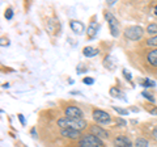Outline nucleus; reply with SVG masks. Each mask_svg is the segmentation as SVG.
Listing matches in <instances>:
<instances>
[{"label":"nucleus","instance_id":"obj_6","mask_svg":"<svg viewBox=\"0 0 157 147\" xmlns=\"http://www.w3.org/2000/svg\"><path fill=\"white\" fill-rule=\"evenodd\" d=\"M90 134L97 137V138H100V139H107L109 135H110L109 131L105 130L104 127H100L98 125H92L90 126Z\"/></svg>","mask_w":157,"mask_h":147},{"label":"nucleus","instance_id":"obj_17","mask_svg":"<svg viewBox=\"0 0 157 147\" xmlns=\"http://www.w3.org/2000/svg\"><path fill=\"white\" fill-rule=\"evenodd\" d=\"M147 33L156 34L157 33V24H151V25H148V28H147Z\"/></svg>","mask_w":157,"mask_h":147},{"label":"nucleus","instance_id":"obj_5","mask_svg":"<svg viewBox=\"0 0 157 147\" xmlns=\"http://www.w3.org/2000/svg\"><path fill=\"white\" fill-rule=\"evenodd\" d=\"M92 117L97 124L100 125H105V124H109L111 121V117L109 113H106L105 110H101V109H94L92 113Z\"/></svg>","mask_w":157,"mask_h":147},{"label":"nucleus","instance_id":"obj_10","mask_svg":"<svg viewBox=\"0 0 157 147\" xmlns=\"http://www.w3.org/2000/svg\"><path fill=\"white\" fill-rule=\"evenodd\" d=\"M70 26L72 29V32L73 33H76V34H81L82 32H84V24H82L81 21H76V20H71L70 21Z\"/></svg>","mask_w":157,"mask_h":147},{"label":"nucleus","instance_id":"obj_18","mask_svg":"<svg viewBox=\"0 0 157 147\" xmlns=\"http://www.w3.org/2000/svg\"><path fill=\"white\" fill-rule=\"evenodd\" d=\"M147 45H148V46H152V47H157V36L151 37L149 40L147 41Z\"/></svg>","mask_w":157,"mask_h":147},{"label":"nucleus","instance_id":"obj_2","mask_svg":"<svg viewBox=\"0 0 157 147\" xmlns=\"http://www.w3.org/2000/svg\"><path fill=\"white\" fill-rule=\"evenodd\" d=\"M78 147H105V145L102 139L97 138L92 134H86L81 137L80 141H78Z\"/></svg>","mask_w":157,"mask_h":147},{"label":"nucleus","instance_id":"obj_26","mask_svg":"<svg viewBox=\"0 0 157 147\" xmlns=\"http://www.w3.org/2000/svg\"><path fill=\"white\" fill-rule=\"evenodd\" d=\"M153 137H155V138L157 139V126L155 127V130H153Z\"/></svg>","mask_w":157,"mask_h":147},{"label":"nucleus","instance_id":"obj_15","mask_svg":"<svg viewBox=\"0 0 157 147\" xmlns=\"http://www.w3.org/2000/svg\"><path fill=\"white\" fill-rule=\"evenodd\" d=\"M139 83L141 87L144 88H151V87H155L156 85V81L149 79V77H144V79H139Z\"/></svg>","mask_w":157,"mask_h":147},{"label":"nucleus","instance_id":"obj_3","mask_svg":"<svg viewBox=\"0 0 157 147\" xmlns=\"http://www.w3.org/2000/svg\"><path fill=\"white\" fill-rule=\"evenodd\" d=\"M144 34V29L141 26H137V25H132L128 26L124 30V37L127 40H131V41H137L143 37Z\"/></svg>","mask_w":157,"mask_h":147},{"label":"nucleus","instance_id":"obj_8","mask_svg":"<svg viewBox=\"0 0 157 147\" xmlns=\"http://www.w3.org/2000/svg\"><path fill=\"white\" fill-rule=\"evenodd\" d=\"M114 147H132V142L126 135H118L114 139Z\"/></svg>","mask_w":157,"mask_h":147},{"label":"nucleus","instance_id":"obj_1","mask_svg":"<svg viewBox=\"0 0 157 147\" xmlns=\"http://www.w3.org/2000/svg\"><path fill=\"white\" fill-rule=\"evenodd\" d=\"M58 126L62 129H75V130H84L86 127V121L84 118H70V117H62L58 120Z\"/></svg>","mask_w":157,"mask_h":147},{"label":"nucleus","instance_id":"obj_24","mask_svg":"<svg viewBox=\"0 0 157 147\" xmlns=\"http://www.w3.org/2000/svg\"><path fill=\"white\" fill-rule=\"evenodd\" d=\"M82 81L85 83V84H93V83H94V79H93V77H84V79H82Z\"/></svg>","mask_w":157,"mask_h":147},{"label":"nucleus","instance_id":"obj_12","mask_svg":"<svg viewBox=\"0 0 157 147\" xmlns=\"http://www.w3.org/2000/svg\"><path fill=\"white\" fill-rule=\"evenodd\" d=\"M147 61H148V63L151 66L157 67V49L151 50L148 54H147Z\"/></svg>","mask_w":157,"mask_h":147},{"label":"nucleus","instance_id":"obj_19","mask_svg":"<svg viewBox=\"0 0 157 147\" xmlns=\"http://www.w3.org/2000/svg\"><path fill=\"white\" fill-rule=\"evenodd\" d=\"M113 109H114L117 113H119V114H122V116H127L128 114V110L127 109H123V108H119V106H113Z\"/></svg>","mask_w":157,"mask_h":147},{"label":"nucleus","instance_id":"obj_23","mask_svg":"<svg viewBox=\"0 0 157 147\" xmlns=\"http://www.w3.org/2000/svg\"><path fill=\"white\" fill-rule=\"evenodd\" d=\"M123 76H124V79H126V80H128V81H131V80H132V75H131V72H128L127 70H123Z\"/></svg>","mask_w":157,"mask_h":147},{"label":"nucleus","instance_id":"obj_25","mask_svg":"<svg viewBox=\"0 0 157 147\" xmlns=\"http://www.w3.org/2000/svg\"><path fill=\"white\" fill-rule=\"evenodd\" d=\"M18 120H20V122H21L22 125H25V120H24V116L22 114H18Z\"/></svg>","mask_w":157,"mask_h":147},{"label":"nucleus","instance_id":"obj_4","mask_svg":"<svg viewBox=\"0 0 157 147\" xmlns=\"http://www.w3.org/2000/svg\"><path fill=\"white\" fill-rule=\"evenodd\" d=\"M105 18L107 24H109V28H110V33L113 37H118L119 36V22H118L117 18L113 16L110 12H106L105 13Z\"/></svg>","mask_w":157,"mask_h":147},{"label":"nucleus","instance_id":"obj_9","mask_svg":"<svg viewBox=\"0 0 157 147\" xmlns=\"http://www.w3.org/2000/svg\"><path fill=\"white\" fill-rule=\"evenodd\" d=\"M60 134H62V137H64V138L77 139V138H80V134H81V131L75 130V129H62Z\"/></svg>","mask_w":157,"mask_h":147},{"label":"nucleus","instance_id":"obj_11","mask_svg":"<svg viewBox=\"0 0 157 147\" xmlns=\"http://www.w3.org/2000/svg\"><path fill=\"white\" fill-rule=\"evenodd\" d=\"M100 24L96 22V21H93L89 24V28H88V38H94L96 37V34L98 33V30H100Z\"/></svg>","mask_w":157,"mask_h":147},{"label":"nucleus","instance_id":"obj_7","mask_svg":"<svg viewBox=\"0 0 157 147\" xmlns=\"http://www.w3.org/2000/svg\"><path fill=\"white\" fill-rule=\"evenodd\" d=\"M64 113H66V117H70V118H82L84 117L82 110L77 106H67Z\"/></svg>","mask_w":157,"mask_h":147},{"label":"nucleus","instance_id":"obj_14","mask_svg":"<svg viewBox=\"0 0 157 147\" xmlns=\"http://www.w3.org/2000/svg\"><path fill=\"white\" fill-rule=\"evenodd\" d=\"M100 53L97 50V49H94V47H92V46H86V47H84L82 49V54L86 57V58H92V57H96L97 54Z\"/></svg>","mask_w":157,"mask_h":147},{"label":"nucleus","instance_id":"obj_22","mask_svg":"<svg viewBox=\"0 0 157 147\" xmlns=\"http://www.w3.org/2000/svg\"><path fill=\"white\" fill-rule=\"evenodd\" d=\"M4 17L7 18V20H11V18L13 17V11L11 8H8L7 11H6V13H4Z\"/></svg>","mask_w":157,"mask_h":147},{"label":"nucleus","instance_id":"obj_20","mask_svg":"<svg viewBox=\"0 0 157 147\" xmlns=\"http://www.w3.org/2000/svg\"><path fill=\"white\" fill-rule=\"evenodd\" d=\"M145 109H147V112H148V113L153 114V116H157V106H152V108H151L149 105H147Z\"/></svg>","mask_w":157,"mask_h":147},{"label":"nucleus","instance_id":"obj_16","mask_svg":"<svg viewBox=\"0 0 157 147\" xmlns=\"http://www.w3.org/2000/svg\"><path fill=\"white\" fill-rule=\"evenodd\" d=\"M135 147H148V141L145 138H137L135 141Z\"/></svg>","mask_w":157,"mask_h":147},{"label":"nucleus","instance_id":"obj_21","mask_svg":"<svg viewBox=\"0 0 157 147\" xmlns=\"http://www.w3.org/2000/svg\"><path fill=\"white\" fill-rule=\"evenodd\" d=\"M141 96H144L147 100H149V101H152V102H155V97L152 96L151 93H148L147 91H144V92H141Z\"/></svg>","mask_w":157,"mask_h":147},{"label":"nucleus","instance_id":"obj_27","mask_svg":"<svg viewBox=\"0 0 157 147\" xmlns=\"http://www.w3.org/2000/svg\"><path fill=\"white\" fill-rule=\"evenodd\" d=\"M153 11H155V14H156V16H157V6L155 7V9H153Z\"/></svg>","mask_w":157,"mask_h":147},{"label":"nucleus","instance_id":"obj_13","mask_svg":"<svg viewBox=\"0 0 157 147\" xmlns=\"http://www.w3.org/2000/svg\"><path fill=\"white\" fill-rule=\"evenodd\" d=\"M109 92H110V95H111L113 97H115V99H119V100H123V101L127 100V99H126V95H124L121 89H118L117 87H111Z\"/></svg>","mask_w":157,"mask_h":147}]
</instances>
